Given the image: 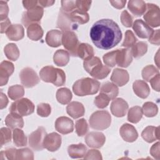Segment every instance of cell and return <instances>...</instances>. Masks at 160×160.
Segmentation results:
<instances>
[{
  "label": "cell",
  "mask_w": 160,
  "mask_h": 160,
  "mask_svg": "<svg viewBox=\"0 0 160 160\" xmlns=\"http://www.w3.org/2000/svg\"><path fill=\"white\" fill-rule=\"evenodd\" d=\"M137 40L134 33L130 30H127L125 32L124 40L122 43V46L128 48L132 47L136 44Z\"/></svg>",
  "instance_id": "f6af8a7d"
},
{
  "label": "cell",
  "mask_w": 160,
  "mask_h": 160,
  "mask_svg": "<svg viewBox=\"0 0 160 160\" xmlns=\"http://www.w3.org/2000/svg\"><path fill=\"white\" fill-rule=\"evenodd\" d=\"M62 33L57 29H52L48 31L46 36V42L51 47L57 48L62 44Z\"/></svg>",
  "instance_id": "cb8c5ba5"
},
{
  "label": "cell",
  "mask_w": 160,
  "mask_h": 160,
  "mask_svg": "<svg viewBox=\"0 0 160 160\" xmlns=\"http://www.w3.org/2000/svg\"><path fill=\"white\" fill-rule=\"evenodd\" d=\"M34 104L28 98H22L15 101L9 107L10 113L21 116H26L32 114L34 111Z\"/></svg>",
  "instance_id": "8992f818"
},
{
  "label": "cell",
  "mask_w": 160,
  "mask_h": 160,
  "mask_svg": "<svg viewBox=\"0 0 160 160\" xmlns=\"http://www.w3.org/2000/svg\"><path fill=\"white\" fill-rule=\"evenodd\" d=\"M146 23L152 28L159 27L160 25V9L154 4H146V10L143 16Z\"/></svg>",
  "instance_id": "52a82bcc"
},
{
  "label": "cell",
  "mask_w": 160,
  "mask_h": 160,
  "mask_svg": "<svg viewBox=\"0 0 160 160\" xmlns=\"http://www.w3.org/2000/svg\"><path fill=\"white\" fill-rule=\"evenodd\" d=\"M87 151L86 146L82 143L71 144L68 148L69 156L73 159L82 158L84 157Z\"/></svg>",
  "instance_id": "83f0119b"
},
{
  "label": "cell",
  "mask_w": 160,
  "mask_h": 160,
  "mask_svg": "<svg viewBox=\"0 0 160 160\" xmlns=\"http://www.w3.org/2000/svg\"><path fill=\"white\" fill-rule=\"evenodd\" d=\"M93 44L102 49H110L118 45L122 39V32L116 22L112 19H102L96 21L90 29Z\"/></svg>",
  "instance_id": "6da1fadb"
},
{
  "label": "cell",
  "mask_w": 160,
  "mask_h": 160,
  "mask_svg": "<svg viewBox=\"0 0 160 160\" xmlns=\"http://www.w3.org/2000/svg\"><path fill=\"white\" fill-rule=\"evenodd\" d=\"M93 48L88 43H80L77 50V56L86 61L94 56Z\"/></svg>",
  "instance_id": "f546056e"
},
{
  "label": "cell",
  "mask_w": 160,
  "mask_h": 160,
  "mask_svg": "<svg viewBox=\"0 0 160 160\" xmlns=\"http://www.w3.org/2000/svg\"><path fill=\"white\" fill-rule=\"evenodd\" d=\"M159 81H160V75L159 73L154 76L149 81L151 83V86L152 88L155 90L156 91L159 92L160 90V87H159Z\"/></svg>",
  "instance_id": "91938a15"
},
{
  "label": "cell",
  "mask_w": 160,
  "mask_h": 160,
  "mask_svg": "<svg viewBox=\"0 0 160 160\" xmlns=\"http://www.w3.org/2000/svg\"><path fill=\"white\" fill-rule=\"evenodd\" d=\"M43 8L40 5H37L36 7L27 10V11L23 12L22 16L21 21L22 24L28 28L32 24L39 22L43 16Z\"/></svg>",
  "instance_id": "ba28073f"
},
{
  "label": "cell",
  "mask_w": 160,
  "mask_h": 160,
  "mask_svg": "<svg viewBox=\"0 0 160 160\" xmlns=\"http://www.w3.org/2000/svg\"><path fill=\"white\" fill-rule=\"evenodd\" d=\"M57 26L64 32L66 31H72V30L76 29L78 25L76 24L71 20L69 13L64 12L61 9L58 15Z\"/></svg>",
  "instance_id": "7c38bea8"
},
{
  "label": "cell",
  "mask_w": 160,
  "mask_h": 160,
  "mask_svg": "<svg viewBox=\"0 0 160 160\" xmlns=\"http://www.w3.org/2000/svg\"><path fill=\"white\" fill-rule=\"evenodd\" d=\"M39 76L44 82H51L56 86H63L66 82V74L64 71L52 66L43 67L39 71Z\"/></svg>",
  "instance_id": "277c9868"
},
{
  "label": "cell",
  "mask_w": 160,
  "mask_h": 160,
  "mask_svg": "<svg viewBox=\"0 0 160 160\" xmlns=\"http://www.w3.org/2000/svg\"><path fill=\"white\" fill-rule=\"evenodd\" d=\"M71 20L76 24H83L89 21V16L87 12L79 11L77 9L69 13Z\"/></svg>",
  "instance_id": "1f68e13d"
},
{
  "label": "cell",
  "mask_w": 160,
  "mask_h": 160,
  "mask_svg": "<svg viewBox=\"0 0 160 160\" xmlns=\"http://www.w3.org/2000/svg\"><path fill=\"white\" fill-rule=\"evenodd\" d=\"M128 8L136 17L142 16L146 10V4L142 0H130L128 2Z\"/></svg>",
  "instance_id": "603a6c76"
},
{
  "label": "cell",
  "mask_w": 160,
  "mask_h": 160,
  "mask_svg": "<svg viewBox=\"0 0 160 160\" xmlns=\"http://www.w3.org/2000/svg\"><path fill=\"white\" fill-rule=\"evenodd\" d=\"M128 102L122 98L114 99L112 101L110 106L111 112L112 115L116 117L121 118L126 115L128 110Z\"/></svg>",
  "instance_id": "2e32d148"
},
{
  "label": "cell",
  "mask_w": 160,
  "mask_h": 160,
  "mask_svg": "<svg viewBox=\"0 0 160 160\" xmlns=\"http://www.w3.org/2000/svg\"><path fill=\"white\" fill-rule=\"evenodd\" d=\"M4 52L8 59L13 61H16L20 55L19 50L14 43H8L6 44L4 48Z\"/></svg>",
  "instance_id": "8d00e7d4"
},
{
  "label": "cell",
  "mask_w": 160,
  "mask_h": 160,
  "mask_svg": "<svg viewBox=\"0 0 160 160\" xmlns=\"http://www.w3.org/2000/svg\"><path fill=\"white\" fill-rule=\"evenodd\" d=\"M121 21L122 25L126 28H131L132 25V17L126 11L124 10L121 12L120 16Z\"/></svg>",
  "instance_id": "816d5d0a"
},
{
  "label": "cell",
  "mask_w": 160,
  "mask_h": 160,
  "mask_svg": "<svg viewBox=\"0 0 160 160\" xmlns=\"http://www.w3.org/2000/svg\"><path fill=\"white\" fill-rule=\"evenodd\" d=\"M83 67L87 72L96 79H104L111 72V69L103 65L101 59L97 56L84 61Z\"/></svg>",
  "instance_id": "7a4b0ae2"
},
{
  "label": "cell",
  "mask_w": 160,
  "mask_h": 160,
  "mask_svg": "<svg viewBox=\"0 0 160 160\" xmlns=\"http://www.w3.org/2000/svg\"><path fill=\"white\" fill-rule=\"evenodd\" d=\"M91 2H92L91 1H81V0L76 1V9L81 11L87 12L91 7Z\"/></svg>",
  "instance_id": "9f6ffc18"
},
{
  "label": "cell",
  "mask_w": 160,
  "mask_h": 160,
  "mask_svg": "<svg viewBox=\"0 0 160 160\" xmlns=\"http://www.w3.org/2000/svg\"><path fill=\"white\" fill-rule=\"evenodd\" d=\"M119 134L122 139L128 142H134L138 138L136 128L128 123L123 124L119 129Z\"/></svg>",
  "instance_id": "ac0fdd59"
},
{
  "label": "cell",
  "mask_w": 160,
  "mask_h": 160,
  "mask_svg": "<svg viewBox=\"0 0 160 160\" xmlns=\"http://www.w3.org/2000/svg\"><path fill=\"white\" fill-rule=\"evenodd\" d=\"M47 134L46 129L42 126H39L36 130L29 136V146L36 151H42L44 149L43 141Z\"/></svg>",
  "instance_id": "30bf717a"
},
{
  "label": "cell",
  "mask_w": 160,
  "mask_h": 160,
  "mask_svg": "<svg viewBox=\"0 0 160 160\" xmlns=\"http://www.w3.org/2000/svg\"><path fill=\"white\" fill-rule=\"evenodd\" d=\"M11 25V21L8 18L1 21V33L6 32V30Z\"/></svg>",
  "instance_id": "be15d7a7"
},
{
  "label": "cell",
  "mask_w": 160,
  "mask_h": 160,
  "mask_svg": "<svg viewBox=\"0 0 160 160\" xmlns=\"http://www.w3.org/2000/svg\"><path fill=\"white\" fill-rule=\"evenodd\" d=\"M100 88V82L95 79L84 78L76 81L72 86V91L78 96L96 94Z\"/></svg>",
  "instance_id": "3957f363"
},
{
  "label": "cell",
  "mask_w": 160,
  "mask_h": 160,
  "mask_svg": "<svg viewBox=\"0 0 160 160\" xmlns=\"http://www.w3.org/2000/svg\"><path fill=\"white\" fill-rule=\"evenodd\" d=\"M149 42L152 44L159 46L160 44V31L157 29L154 31L151 36L149 38Z\"/></svg>",
  "instance_id": "6f0895ef"
},
{
  "label": "cell",
  "mask_w": 160,
  "mask_h": 160,
  "mask_svg": "<svg viewBox=\"0 0 160 160\" xmlns=\"http://www.w3.org/2000/svg\"><path fill=\"white\" fill-rule=\"evenodd\" d=\"M64 12L70 13L76 9V1H61V8Z\"/></svg>",
  "instance_id": "f5cc1de1"
},
{
  "label": "cell",
  "mask_w": 160,
  "mask_h": 160,
  "mask_svg": "<svg viewBox=\"0 0 160 160\" xmlns=\"http://www.w3.org/2000/svg\"><path fill=\"white\" fill-rule=\"evenodd\" d=\"M54 63L58 66H65L69 61V54L64 49L57 50L53 56Z\"/></svg>",
  "instance_id": "836d02e7"
},
{
  "label": "cell",
  "mask_w": 160,
  "mask_h": 160,
  "mask_svg": "<svg viewBox=\"0 0 160 160\" xmlns=\"http://www.w3.org/2000/svg\"><path fill=\"white\" fill-rule=\"evenodd\" d=\"M8 94L12 100H18L24 95V87L19 84H16L9 87Z\"/></svg>",
  "instance_id": "f35d334b"
},
{
  "label": "cell",
  "mask_w": 160,
  "mask_h": 160,
  "mask_svg": "<svg viewBox=\"0 0 160 160\" xmlns=\"http://www.w3.org/2000/svg\"><path fill=\"white\" fill-rule=\"evenodd\" d=\"M19 78L21 84L26 88H32L40 81L39 78L36 71L29 67L24 68L21 71Z\"/></svg>",
  "instance_id": "8fae6325"
},
{
  "label": "cell",
  "mask_w": 160,
  "mask_h": 160,
  "mask_svg": "<svg viewBox=\"0 0 160 160\" xmlns=\"http://www.w3.org/2000/svg\"><path fill=\"white\" fill-rule=\"evenodd\" d=\"M55 129L61 134H67L74 130V123L72 120L66 116H61L55 121Z\"/></svg>",
  "instance_id": "e0dca14e"
},
{
  "label": "cell",
  "mask_w": 160,
  "mask_h": 160,
  "mask_svg": "<svg viewBox=\"0 0 160 160\" xmlns=\"http://www.w3.org/2000/svg\"><path fill=\"white\" fill-rule=\"evenodd\" d=\"M77 35L73 31L64 32L62 36V44L72 56H77V50L79 45Z\"/></svg>",
  "instance_id": "9c48e42d"
},
{
  "label": "cell",
  "mask_w": 160,
  "mask_h": 160,
  "mask_svg": "<svg viewBox=\"0 0 160 160\" xmlns=\"http://www.w3.org/2000/svg\"><path fill=\"white\" fill-rule=\"evenodd\" d=\"M56 99L62 104H67L70 102L72 99V95L69 89L67 88H61L56 91Z\"/></svg>",
  "instance_id": "e575fe53"
},
{
  "label": "cell",
  "mask_w": 160,
  "mask_h": 160,
  "mask_svg": "<svg viewBox=\"0 0 160 160\" xmlns=\"http://www.w3.org/2000/svg\"><path fill=\"white\" fill-rule=\"evenodd\" d=\"M132 61L131 50L129 48L117 49L116 64L122 68L128 67Z\"/></svg>",
  "instance_id": "d6986e66"
},
{
  "label": "cell",
  "mask_w": 160,
  "mask_h": 160,
  "mask_svg": "<svg viewBox=\"0 0 160 160\" xmlns=\"http://www.w3.org/2000/svg\"><path fill=\"white\" fill-rule=\"evenodd\" d=\"M43 34V30L38 23L32 24L27 28V35L31 40L39 41L42 38Z\"/></svg>",
  "instance_id": "4dcf8cb0"
},
{
  "label": "cell",
  "mask_w": 160,
  "mask_h": 160,
  "mask_svg": "<svg viewBox=\"0 0 160 160\" xmlns=\"http://www.w3.org/2000/svg\"><path fill=\"white\" fill-rule=\"evenodd\" d=\"M17 154V149L14 148H7L5 151H2L0 153L1 159L3 160L5 158L9 160H16Z\"/></svg>",
  "instance_id": "f907efd6"
},
{
  "label": "cell",
  "mask_w": 160,
  "mask_h": 160,
  "mask_svg": "<svg viewBox=\"0 0 160 160\" xmlns=\"http://www.w3.org/2000/svg\"><path fill=\"white\" fill-rule=\"evenodd\" d=\"M75 128L78 136H84L88 131V124L86 120L84 118L77 120L75 124Z\"/></svg>",
  "instance_id": "7bdbcfd3"
},
{
  "label": "cell",
  "mask_w": 160,
  "mask_h": 160,
  "mask_svg": "<svg viewBox=\"0 0 160 160\" xmlns=\"http://www.w3.org/2000/svg\"><path fill=\"white\" fill-rule=\"evenodd\" d=\"M90 127L95 130H104L111 124V116L107 111H97L93 112L89 120Z\"/></svg>",
  "instance_id": "5b68a950"
},
{
  "label": "cell",
  "mask_w": 160,
  "mask_h": 160,
  "mask_svg": "<svg viewBox=\"0 0 160 160\" xmlns=\"http://www.w3.org/2000/svg\"><path fill=\"white\" fill-rule=\"evenodd\" d=\"M159 69L156 68L153 65H148L145 66L141 72L142 77L144 80L146 81L149 82L151 78H152L154 76L159 74Z\"/></svg>",
  "instance_id": "b9f144b4"
},
{
  "label": "cell",
  "mask_w": 160,
  "mask_h": 160,
  "mask_svg": "<svg viewBox=\"0 0 160 160\" xmlns=\"http://www.w3.org/2000/svg\"><path fill=\"white\" fill-rule=\"evenodd\" d=\"M0 144L1 146H2L4 144H6L9 142H11V131L10 130V128L3 127L0 130Z\"/></svg>",
  "instance_id": "c3c4849f"
},
{
  "label": "cell",
  "mask_w": 160,
  "mask_h": 160,
  "mask_svg": "<svg viewBox=\"0 0 160 160\" xmlns=\"http://www.w3.org/2000/svg\"><path fill=\"white\" fill-rule=\"evenodd\" d=\"M111 81L118 86H123L126 84L129 80L128 72L123 69L115 68L111 74Z\"/></svg>",
  "instance_id": "44dd1931"
},
{
  "label": "cell",
  "mask_w": 160,
  "mask_h": 160,
  "mask_svg": "<svg viewBox=\"0 0 160 160\" xmlns=\"http://www.w3.org/2000/svg\"><path fill=\"white\" fill-rule=\"evenodd\" d=\"M9 8L7 1H0V21L8 18Z\"/></svg>",
  "instance_id": "11a10c76"
},
{
  "label": "cell",
  "mask_w": 160,
  "mask_h": 160,
  "mask_svg": "<svg viewBox=\"0 0 160 160\" xmlns=\"http://www.w3.org/2000/svg\"><path fill=\"white\" fill-rule=\"evenodd\" d=\"M6 34L8 38L11 41H18L22 39L24 36V28L21 24H11L6 30Z\"/></svg>",
  "instance_id": "7402d4cb"
},
{
  "label": "cell",
  "mask_w": 160,
  "mask_h": 160,
  "mask_svg": "<svg viewBox=\"0 0 160 160\" xmlns=\"http://www.w3.org/2000/svg\"><path fill=\"white\" fill-rule=\"evenodd\" d=\"M51 112V108L48 103L42 102L39 104L37 106V114L41 117H48L50 115Z\"/></svg>",
  "instance_id": "681fc988"
},
{
  "label": "cell",
  "mask_w": 160,
  "mask_h": 160,
  "mask_svg": "<svg viewBox=\"0 0 160 160\" xmlns=\"http://www.w3.org/2000/svg\"><path fill=\"white\" fill-rule=\"evenodd\" d=\"M148 51V44L143 41L135 44L131 49L132 56L135 58H139L144 56Z\"/></svg>",
  "instance_id": "ab89813d"
},
{
  "label": "cell",
  "mask_w": 160,
  "mask_h": 160,
  "mask_svg": "<svg viewBox=\"0 0 160 160\" xmlns=\"http://www.w3.org/2000/svg\"><path fill=\"white\" fill-rule=\"evenodd\" d=\"M142 139L147 142L151 143L159 139V127L148 126L141 132Z\"/></svg>",
  "instance_id": "4316f807"
},
{
  "label": "cell",
  "mask_w": 160,
  "mask_h": 160,
  "mask_svg": "<svg viewBox=\"0 0 160 160\" xmlns=\"http://www.w3.org/2000/svg\"><path fill=\"white\" fill-rule=\"evenodd\" d=\"M109 101L110 99L106 95L100 92L99 94L95 98L94 103L97 108L99 109H103L108 106Z\"/></svg>",
  "instance_id": "bcb514c9"
},
{
  "label": "cell",
  "mask_w": 160,
  "mask_h": 160,
  "mask_svg": "<svg viewBox=\"0 0 160 160\" xmlns=\"http://www.w3.org/2000/svg\"><path fill=\"white\" fill-rule=\"evenodd\" d=\"M142 113L148 118H152L157 115L158 108L157 105L152 102H146L142 107Z\"/></svg>",
  "instance_id": "60d3db41"
},
{
  "label": "cell",
  "mask_w": 160,
  "mask_h": 160,
  "mask_svg": "<svg viewBox=\"0 0 160 160\" xmlns=\"http://www.w3.org/2000/svg\"><path fill=\"white\" fill-rule=\"evenodd\" d=\"M62 139L61 135L57 132L47 134L43 141L44 148L51 152H54L61 147Z\"/></svg>",
  "instance_id": "4fadbf2b"
},
{
  "label": "cell",
  "mask_w": 160,
  "mask_h": 160,
  "mask_svg": "<svg viewBox=\"0 0 160 160\" xmlns=\"http://www.w3.org/2000/svg\"><path fill=\"white\" fill-rule=\"evenodd\" d=\"M14 70V64L8 61H3L0 64V86L6 85L9 76L12 75Z\"/></svg>",
  "instance_id": "ffe728a7"
},
{
  "label": "cell",
  "mask_w": 160,
  "mask_h": 160,
  "mask_svg": "<svg viewBox=\"0 0 160 160\" xmlns=\"http://www.w3.org/2000/svg\"><path fill=\"white\" fill-rule=\"evenodd\" d=\"M55 2L54 1H46V0H40L38 1V3L41 7L47 8L52 6Z\"/></svg>",
  "instance_id": "03108f58"
},
{
  "label": "cell",
  "mask_w": 160,
  "mask_h": 160,
  "mask_svg": "<svg viewBox=\"0 0 160 160\" xmlns=\"http://www.w3.org/2000/svg\"><path fill=\"white\" fill-rule=\"evenodd\" d=\"M66 112L73 119H77L84 116L85 109L82 103L78 101H72L67 106Z\"/></svg>",
  "instance_id": "d4e9b609"
},
{
  "label": "cell",
  "mask_w": 160,
  "mask_h": 160,
  "mask_svg": "<svg viewBox=\"0 0 160 160\" xmlns=\"http://www.w3.org/2000/svg\"><path fill=\"white\" fill-rule=\"evenodd\" d=\"M84 159H96V160H101L102 159L101 153L99 151L96 149H90L86 153L84 157Z\"/></svg>",
  "instance_id": "db71d44e"
},
{
  "label": "cell",
  "mask_w": 160,
  "mask_h": 160,
  "mask_svg": "<svg viewBox=\"0 0 160 160\" xmlns=\"http://www.w3.org/2000/svg\"><path fill=\"white\" fill-rule=\"evenodd\" d=\"M116 56L117 49L105 54L102 57V59L105 65L110 68L115 66L116 65Z\"/></svg>",
  "instance_id": "ee69618b"
},
{
  "label": "cell",
  "mask_w": 160,
  "mask_h": 160,
  "mask_svg": "<svg viewBox=\"0 0 160 160\" xmlns=\"http://www.w3.org/2000/svg\"><path fill=\"white\" fill-rule=\"evenodd\" d=\"M5 124L10 129L22 128L24 126V121L22 116L16 114L9 113L5 118Z\"/></svg>",
  "instance_id": "f1b7e54d"
},
{
  "label": "cell",
  "mask_w": 160,
  "mask_h": 160,
  "mask_svg": "<svg viewBox=\"0 0 160 160\" xmlns=\"http://www.w3.org/2000/svg\"><path fill=\"white\" fill-rule=\"evenodd\" d=\"M8 104V99L5 94H4L2 91H1V105L0 108L2 109L5 108Z\"/></svg>",
  "instance_id": "e7e4bbea"
},
{
  "label": "cell",
  "mask_w": 160,
  "mask_h": 160,
  "mask_svg": "<svg viewBox=\"0 0 160 160\" xmlns=\"http://www.w3.org/2000/svg\"><path fill=\"white\" fill-rule=\"evenodd\" d=\"M84 141L89 148H100L105 143L106 137L102 132L92 131L86 136Z\"/></svg>",
  "instance_id": "5bb4252c"
},
{
  "label": "cell",
  "mask_w": 160,
  "mask_h": 160,
  "mask_svg": "<svg viewBox=\"0 0 160 160\" xmlns=\"http://www.w3.org/2000/svg\"><path fill=\"white\" fill-rule=\"evenodd\" d=\"M151 155L156 159H160V152H159V142H157L154 144L150 149Z\"/></svg>",
  "instance_id": "680465c9"
},
{
  "label": "cell",
  "mask_w": 160,
  "mask_h": 160,
  "mask_svg": "<svg viewBox=\"0 0 160 160\" xmlns=\"http://www.w3.org/2000/svg\"><path fill=\"white\" fill-rule=\"evenodd\" d=\"M38 3V1L36 0H29V1H22V4L23 6L25 9H26L27 10L31 9L34 7H36Z\"/></svg>",
  "instance_id": "94428289"
},
{
  "label": "cell",
  "mask_w": 160,
  "mask_h": 160,
  "mask_svg": "<svg viewBox=\"0 0 160 160\" xmlns=\"http://www.w3.org/2000/svg\"><path fill=\"white\" fill-rule=\"evenodd\" d=\"M13 143L17 147L26 146L28 144L27 137L20 128H16L12 132Z\"/></svg>",
  "instance_id": "d590c367"
},
{
  "label": "cell",
  "mask_w": 160,
  "mask_h": 160,
  "mask_svg": "<svg viewBox=\"0 0 160 160\" xmlns=\"http://www.w3.org/2000/svg\"><path fill=\"white\" fill-rule=\"evenodd\" d=\"M132 89L135 94L140 98H148L150 93V88L148 84L142 80H136L132 84Z\"/></svg>",
  "instance_id": "484cf974"
},
{
  "label": "cell",
  "mask_w": 160,
  "mask_h": 160,
  "mask_svg": "<svg viewBox=\"0 0 160 160\" xmlns=\"http://www.w3.org/2000/svg\"><path fill=\"white\" fill-rule=\"evenodd\" d=\"M109 2L111 4V5L118 9H122L126 3V0H119V1H109Z\"/></svg>",
  "instance_id": "6125c7cd"
},
{
  "label": "cell",
  "mask_w": 160,
  "mask_h": 160,
  "mask_svg": "<svg viewBox=\"0 0 160 160\" xmlns=\"http://www.w3.org/2000/svg\"><path fill=\"white\" fill-rule=\"evenodd\" d=\"M100 92L106 95L110 100H112L118 95L119 89L115 84L106 82L102 85L100 89Z\"/></svg>",
  "instance_id": "d6a6232c"
},
{
  "label": "cell",
  "mask_w": 160,
  "mask_h": 160,
  "mask_svg": "<svg viewBox=\"0 0 160 160\" xmlns=\"http://www.w3.org/2000/svg\"><path fill=\"white\" fill-rule=\"evenodd\" d=\"M16 159H34V153L29 148H25L17 149Z\"/></svg>",
  "instance_id": "7dc6e473"
},
{
  "label": "cell",
  "mask_w": 160,
  "mask_h": 160,
  "mask_svg": "<svg viewBox=\"0 0 160 160\" xmlns=\"http://www.w3.org/2000/svg\"><path fill=\"white\" fill-rule=\"evenodd\" d=\"M142 117V108L139 106L131 108L128 112V121L130 122L136 124L140 121Z\"/></svg>",
  "instance_id": "74e56055"
},
{
  "label": "cell",
  "mask_w": 160,
  "mask_h": 160,
  "mask_svg": "<svg viewBox=\"0 0 160 160\" xmlns=\"http://www.w3.org/2000/svg\"><path fill=\"white\" fill-rule=\"evenodd\" d=\"M132 26L136 35L142 39L149 38L154 31V30L142 19L135 20Z\"/></svg>",
  "instance_id": "9a60e30c"
}]
</instances>
